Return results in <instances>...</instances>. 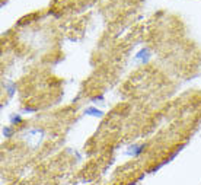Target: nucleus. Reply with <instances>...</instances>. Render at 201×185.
Segmentation results:
<instances>
[{
  "mask_svg": "<svg viewBox=\"0 0 201 185\" xmlns=\"http://www.w3.org/2000/svg\"><path fill=\"white\" fill-rule=\"evenodd\" d=\"M149 58V48H141L137 54H136V60H139V61H147Z\"/></svg>",
  "mask_w": 201,
  "mask_h": 185,
  "instance_id": "nucleus-1",
  "label": "nucleus"
},
{
  "mask_svg": "<svg viewBox=\"0 0 201 185\" xmlns=\"http://www.w3.org/2000/svg\"><path fill=\"white\" fill-rule=\"evenodd\" d=\"M85 114L91 115V117H102L104 115V111H100L98 108H93V106H89V108L85 109Z\"/></svg>",
  "mask_w": 201,
  "mask_h": 185,
  "instance_id": "nucleus-2",
  "label": "nucleus"
},
{
  "mask_svg": "<svg viewBox=\"0 0 201 185\" xmlns=\"http://www.w3.org/2000/svg\"><path fill=\"white\" fill-rule=\"evenodd\" d=\"M143 149H144V146H141V144H134V146H131V147H128V155H133V156H137V155H140V153L143 152Z\"/></svg>",
  "mask_w": 201,
  "mask_h": 185,
  "instance_id": "nucleus-3",
  "label": "nucleus"
},
{
  "mask_svg": "<svg viewBox=\"0 0 201 185\" xmlns=\"http://www.w3.org/2000/svg\"><path fill=\"white\" fill-rule=\"evenodd\" d=\"M3 136H5L6 138H9L10 136H12V128H10V127H5V128H3Z\"/></svg>",
  "mask_w": 201,
  "mask_h": 185,
  "instance_id": "nucleus-4",
  "label": "nucleus"
},
{
  "mask_svg": "<svg viewBox=\"0 0 201 185\" xmlns=\"http://www.w3.org/2000/svg\"><path fill=\"white\" fill-rule=\"evenodd\" d=\"M20 121H22V117H20V115H16V117H12V118H10V123L12 124H19Z\"/></svg>",
  "mask_w": 201,
  "mask_h": 185,
  "instance_id": "nucleus-5",
  "label": "nucleus"
}]
</instances>
